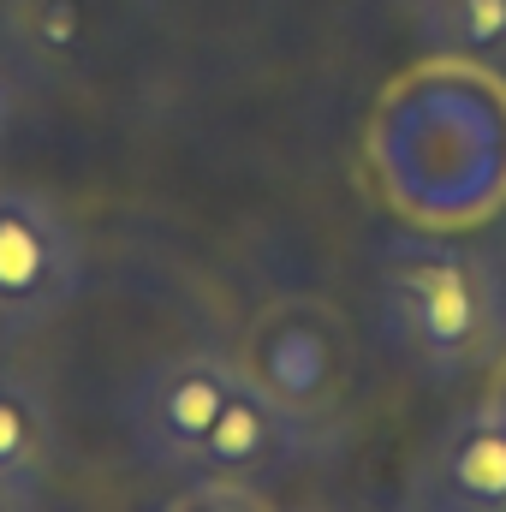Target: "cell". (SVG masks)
Segmentation results:
<instances>
[{"label":"cell","mask_w":506,"mask_h":512,"mask_svg":"<svg viewBox=\"0 0 506 512\" xmlns=\"http://www.w3.org/2000/svg\"><path fill=\"white\" fill-rule=\"evenodd\" d=\"M411 501L417 512H506V399L471 405L435 429Z\"/></svg>","instance_id":"cell-6"},{"label":"cell","mask_w":506,"mask_h":512,"mask_svg":"<svg viewBox=\"0 0 506 512\" xmlns=\"http://www.w3.org/2000/svg\"><path fill=\"white\" fill-rule=\"evenodd\" d=\"M12 30L24 54L42 66H72L90 42V6L84 0H12Z\"/></svg>","instance_id":"cell-9"},{"label":"cell","mask_w":506,"mask_h":512,"mask_svg":"<svg viewBox=\"0 0 506 512\" xmlns=\"http://www.w3.org/2000/svg\"><path fill=\"white\" fill-rule=\"evenodd\" d=\"M387 352L423 382H459L506 346V274L495 256L441 239H387L376 256Z\"/></svg>","instance_id":"cell-1"},{"label":"cell","mask_w":506,"mask_h":512,"mask_svg":"<svg viewBox=\"0 0 506 512\" xmlns=\"http://www.w3.org/2000/svg\"><path fill=\"white\" fill-rule=\"evenodd\" d=\"M6 120H12V90H6V78H0V137H6Z\"/></svg>","instance_id":"cell-11"},{"label":"cell","mask_w":506,"mask_h":512,"mask_svg":"<svg viewBox=\"0 0 506 512\" xmlns=\"http://www.w3.org/2000/svg\"><path fill=\"white\" fill-rule=\"evenodd\" d=\"M90 280L84 239L42 191L0 185V340L54 328Z\"/></svg>","instance_id":"cell-3"},{"label":"cell","mask_w":506,"mask_h":512,"mask_svg":"<svg viewBox=\"0 0 506 512\" xmlns=\"http://www.w3.org/2000/svg\"><path fill=\"white\" fill-rule=\"evenodd\" d=\"M0 512H30V507H24V501H12V495L0 489Z\"/></svg>","instance_id":"cell-12"},{"label":"cell","mask_w":506,"mask_h":512,"mask_svg":"<svg viewBox=\"0 0 506 512\" xmlns=\"http://www.w3.org/2000/svg\"><path fill=\"white\" fill-rule=\"evenodd\" d=\"M417 30L441 54L506 66V0H417Z\"/></svg>","instance_id":"cell-8"},{"label":"cell","mask_w":506,"mask_h":512,"mask_svg":"<svg viewBox=\"0 0 506 512\" xmlns=\"http://www.w3.org/2000/svg\"><path fill=\"white\" fill-rule=\"evenodd\" d=\"M316 435L268 393V387L245 376L239 393L221 405V417L209 423L185 483H221V489H245V495H268L280 489L298 465L316 459Z\"/></svg>","instance_id":"cell-5"},{"label":"cell","mask_w":506,"mask_h":512,"mask_svg":"<svg viewBox=\"0 0 506 512\" xmlns=\"http://www.w3.org/2000/svg\"><path fill=\"white\" fill-rule=\"evenodd\" d=\"M501 399H506V393H501Z\"/></svg>","instance_id":"cell-13"},{"label":"cell","mask_w":506,"mask_h":512,"mask_svg":"<svg viewBox=\"0 0 506 512\" xmlns=\"http://www.w3.org/2000/svg\"><path fill=\"white\" fill-rule=\"evenodd\" d=\"M60 459V423L48 387L24 370H0V489L36 512Z\"/></svg>","instance_id":"cell-7"},{"label":"cell","mask_w":506,"mask_h":512,"mask_svg":"<svg viewBox=\"0 0 506 512\" xmlns=\"http://www.w3.org/2000/svg\"><path fill=\"white\" fill-rule=\"evenodd\" d=\"M149 512H268V501L245 495V489H221V483H179L161 507Z\"/></svg>","instance_id":"cell-10"},{"label":"cell","mask_w":506,"mask_h":512,"mask_svg":"<svg viewBox=\"0 0 506 512\" xmlns=\"http://www.w3.org/2000/svg\"><path fill=\"white\" fill-rule=\"evenodd\" d=\"M245 382V364L227 358V352H209V346H191V352H173V358H155L137 382L126 387V435L137 447V459L173 483H185L209 423L221 417V405L239 393Z\"/></svg>","instance_id":"cell-4"},{"label":"cell","mask_w":506,"mask_h":512,"mask_svg":"<svg viewBox=\"0 0 506 512\" xmlns=\"http://www.w3.org/2000/svg\"><path fill=\"white\" fill-rule=\"evenodd\" d=\"M245 376L268 387L322 447L346 429L352 387H358V352L346 322L322 298H280L256 316L245 340Z\"/></svg>","instance_id":"cell-2"}]
</instances>
